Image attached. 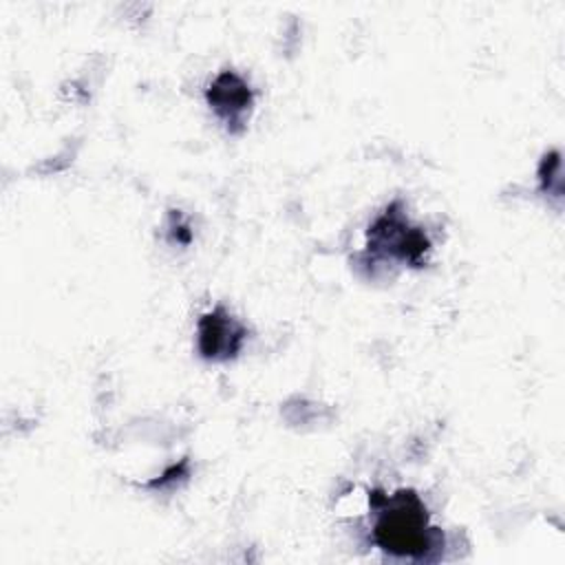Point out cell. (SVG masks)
<instances>
[{
    "instance_id": "obj_2",
    "label": "cell",
    "mask_w": 565,
    "mask_h": 565,
    "mask_svg": "<svg viewBox=\"0 0 565 565\" xmlns=\"http://www.w3.org/2000/svg\"><path fill=\"white\" fill-rule=\"evenodd\" d=\"M369 249L380 256H391L419 267L430 252V243L422 230L411 227L408 218L399 210V203H391L386 212L369 227Z\"/></svg>"
},
{
    "instance_id": "obj_3",
    "label": "cell",
    "mask_w": 565,
    "mask_h": 565,
    "mask_svg": "<svg viewBox=\"0 0 565 565\" xmlns=\"http://www.w3.org/2000/svg\"><path fill=\"white\" fill-rule=\"evenodd\" d=\"M245 335V327L223 307H216L201 316L196 327V347L205 360L225 362L241 351Z\"/></svg>"
},
{
    "instance_id": "obj_1",
    "label": "cell",
    "mask_w": 565,
    "mask_h": 565,
    "mask_svg": "<svg viewBox=\"0 0 565 565\" xmlns=\"http://www.w3.org/2000/svg\"><path fill=\"white\" fill-rule=\"evenodd\" d=\"M380 503L373 523L375 543L395 556L424 558L435 547V527H430L426 505L413 490H399L391 497H373Z\"/></svg>"
},
{
    "instance_id": "obj_4",
    "label": "cell",
    "mask_w": 565,
    "mask_h": 565,
    "mask_svg": "<svg viewBox=\"0 0 565 565\" xmlns=\"http://www.w3.org/2000/svg\"><path fill=\"white\" fill-rule=\"evenodd\" d=\"M254 95L249 84L234 71H223L207 88V104L227 124L232 132L241 130L252 108Z\"/></svg>"
}]
</instances>
